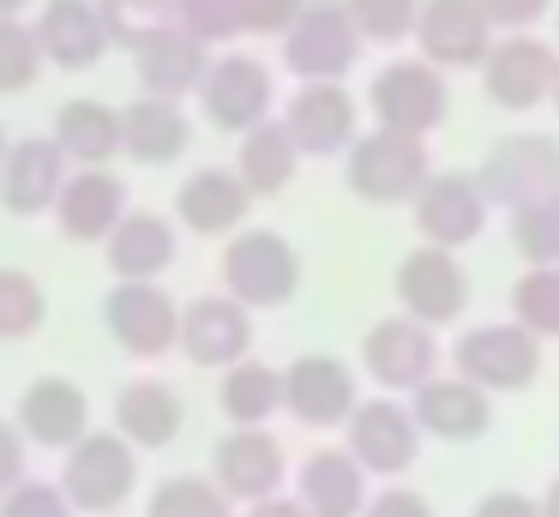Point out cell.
<instances>
[{"mask_svg":"<svg viewBox=\"0 0 559 517\" xmlns=\"http://www.w3.org/2000/svg\"><path fill=\"white\" fill-rule=\"evenodd\" d=\"M223 289L241 307H289L301 289V252L277 228H235L223 247Z\"/></svg>","mask_w":559,"mask_h":517,"instance_id":"3","label":"cell"},{"mask_svg":"<svg viewBox=\"0 0 559 517\" xmlns=\"http://www.w3.org/2000/svg\"><path fill=\"white\" fill-rule=\"evenodd\" d=\"M361 403V379L337 355H295L283 367V409L301 427H343Z\"/></svg>","mask_w":559,"mask_h":517,"instance_id":"16","label":"cell"},{"mask_svg":"<svg viewBox=\"0 0 559 517\" xmlns=\"http://www.w3.org/2000/svg\"><path fill=\"white\" fill-rule=\"evenodd\" d=\"M115 427L139 445V451H163L181 439L187 427V403L169 379H127L115 391Z\"/></svg>","mask_w":559,"mask_h":517,"instance_id":"29","label":"cell"},{"mask_svg":"<svg viewBox=\"0 0 559 517\" xmlns=\"http://www.w3.org/2000/svg\"><path fill=\"white\" fill-rule=\"evenodd\" d=\"M475 517H542V500H530V493H487L475 505Z\"/></svg>","mask_w":559,"mask_h":517,"instance_id":"47","label":"cell"},{"mask_svg":"<svg viewBox=\"0 0 559 517\" xmlns=\"http://www.w3.org/2000/svg\"><path fill=\"white\" fill-rule=\"evenodd\" d=\"M7 151H13V139H7V132H0V168H7Z\"/></svg>","mask_w":559,"mask_h":517,"instance_id":"51","label":"cell"},{"mask_svg":"<svg viewBox=\"0 0 559 517\" xmlns=\"http://www.w3.org/2000/svg\"><path fill=\"white\" fill-rule=\"evenodd\" d=\"M31 24H37V43L49 55V67H61V72H85L115 48L109 31H103L97 0H43V12Z\"/></svg>","mask_w":559,"mask_h":517,"instance_id":"26","label":"cell"},{"mask_svg":"<svg viewBox=\"0 0 559 517\" xmlns=\"http://www.w3.org/2000/svg\"><path fill=\"white\" fill-rule=\"evenodd\" d=\"M181 355L193 367H229V361L253 355V307L223 289V295H199L181 307Z\"/></svg>","mask_w":559,"mask_h":517,"instance_id":"20","label":"cell"},{"mask_svg":"<svg viewBox=\"0 0 559 517\" xmlns=\"http://www.w3.org/2000/svg\"><path fill=\"white\" fill-rule=\"evenodd\" d=\"M361 517H433V505H427V493H415V487H385V493L367 500Z\"/></svg>","mask_w":559,"mask_h":517,"instance_id":"46","label":"cell"},{"mask_svg":"<svg viewBox=\"0 0 559 517\" xmlns=\"http://www.w3.org/2000/svg\"><path fill=\"white\" fill-rule=\"evenodd\" d=\"M409 409L427 439H445V445H469L493 427V391H481L463 373H433L427 385H415Z\"/></svg>","mask_w":559,"mask_h":517,"instance_id":"19","label":"cell"},{"mask_svg":"<svg viewBox=\"0 0 559 517\" xmlns=\"http://www.w3.org/2000/svg\"><path fill=\"white\" fill-rule=\"evenodd\" d=\"M121 216H127V180L109 175V168H73L61 199H55V223L79 247H103Z\"/></svg>","mask_w":559,"mask_h":517,"instance_id":"25","label":"cell"},{"mask_svg":"<svg viewBox=\"0 0 559 517\" xmlns=\"http://www.w3.org/2000/svg\"><path fill=\"white\" fill-rule=\"evenodd\" d=\"M43 67H49V55H43V43H37V24L0 19V96L31 91V84L43 79Z\"/></svg>","mask_w":559,"mask_h":517,"instance_id":"37","label":"cell"},{"mask_svg":"<svg viewBox=\"0 0 559 517\" xmlns=\"http://www.w3.org/2000/svg\"><path fill=\"white\" fill-rule=\"evenodd\" d=\"M451 367L463 379H475L481 391H530L535 373H542V337L518 319H487V325H469L451 349Z\"/></svg>","mask_w":559,"mask_h":517,"instance_id":"4","label":"cell"},{"mask_svg":"<svg viewBox=\"0 0 559 517\" xmlns=\"http://www.w3.org/2000/svg\"><path fill=\"white\" fill-rule=\"evenodd\" d=\"M247 211H253V192H247V180L235 175V168H193V175L181 180V192H175V216H181V228H193V235H235V228L247 223Z\"/></svg>","mask_w":559,"mask_h":517,"instance_id":"28","label":"cell"},{"mask_svg":"<svg viewBox=\"0 0 559 517\" xmlns=\"http://www.w3.org/2000/svg\"><path fill=\"white\" fill-rule=\"evenodd\" d=\"M103 252H109L115 277H163L175 265V252H181V235H175V223L157 211H127L121 223L109 228Z\"/></svg>","mask_w":559,"mask_h":517,"instance_id":"30","label":"cell"},{"mask_svg":"<svg viewBox=\"0 0 559 517\" xmlns=\"http://www.w3.org/2000/svg\"><path fill=\"white\" fill-rule=\"evenodd\" d=\"M271 103H277V84H271L265 60H253V55H217L205 67L199 108H205V120L217 132H235V139H241L247 127H259V120L271 115Z\"/></svg>","mask_w":559,"mask_h":517,"instance_id":"14","label":"cell"},{"mask_svg":"<svg viewBox=\"0 0 559 517\" xmlns=\"http://www.w3.org/2000/svg\"><path fill=\"white\" fill-rule=\"evenodd\" d=\"M49 319V295L25 265H0V343H25Z\"/></svg>","mask_w":559,"mask_h":517,"instance_id":"34","label":"cell"},{"mask_svg":"<svg viewBox=\"0 0 559 517\" xmlns=\"http://www.w3.org/2000/svg\"><path fill=\"white\" fill-rule=\"evenodd\" d=\"M211 475L229 500L253 505V500H271L283 493V475H289V457H283L277 433L271 427H229L211 451Z\"/></svg>","mask_w":559,"mask_h":517,"instance_id":"18","label":"cell"},{"mask_svg":"<svg viewBox=\"0 0 559 517\" xmlns=\"http://www.w3.org/2000/svg\"><path fill=\"white\" fill-rule=\"evenodd\" d=\"M19 427H25V439L43 445V451H67V445H79L91 433L85 385L67 379V373H43V379H31L25 391H19Z\"/></svg>","mask_w":559,"mask_h":517,"instance_id":"22","label":"cell"},{"mask_svg":"<svg viewBox=\"0 0 559 517\" xmlns=\"http://www.w3.org/2000/svg\"><path fill=\"white\" fill-rule=\"evenodd\" d=\"M235 175L247 180V192L253 199H277L283 187H289L295 175H301V144H295V132L277 120H259V127L241 132V151H235Z\"/></svg>","mask_w":559,"mask_h":517,"instance_id":"31","label":"cell"},{"mask_svg":"<svg viewBox=\"0 0 559 517\" xmlns=\"http://www.w3.org/2000/svg\"><path fill=\"white\" fill-rule=\"evenodd\" d=\"M97 12H103V31H109V43L133 55V48L145 43L151 31H163V24L175 19V0H97Z\"/></svg>","mask_w":559,"mask_h":517,"instance_id":"39","label":"cell"},{"mask_svg":"<svg viewBox=\"0 0 559 517\" xmlns=\"http://www.w3.org/2000/svg\"><path fill=\"white\" fill-rule=\"evenodd\" d=\"M355 55H361V31L343 0H307L301 19L283 31V67L295 79H349Z\"/></svg>","mask_w":559,"mask_h":517,"instance_id":"9","label":"cell"},{"mask_svg":"<svg viewBox=\"0 0 559 517\" xmlns=\"http://www.w3.org/2000/svg\"><path fill=\"white\" fill-rule=\"evenodd\" d=\"M547 7H554V0H481V12L499 31H530V24L547 19Z\"/></svg>","mask_w":559,"mask_h":517,"instance_id":"44","label":"cell"},{"mask_svg":"<svg viewBox=\"0 0 559 517\" xmlns=\"http://www.w3.org/2000/svg\"><path fill=\"white\" fill-rule=\"evenodd\" d=\"M217 409L229 415V427H265L283 409V367L253 361V355L229 361V367H223V385H217Z\"/></svg>","mask_w":559,"mask_h":517,"instance_id":"33","label":"cell"},{"mask_svg":"<svg viewBox=\"0 0 559 517\" xmlns=\"http://www.w3.org/2000/svg\"><path fill=\"white\" fill-rule=\"evenodd\" d=\"M283 127L295 132L301 156H343L361 132V108L343 91V79H301V91L283 108Z\"/></svg>","mask_w":559,"mask_h":517,"instance_id":"17","label":"cell"},{"mask_svg":"<svg viewBox=\"0 0 559 517\" xmlns=\"http://www.w3.org/2000/svg\"><path fill=\"white\" fill-rule=\"evenodd\" d=\"M295 500L307 505L313 517H361L367 512V469L361 457L349 451V445H325V451H313L301 469H295Z\"/></svg>","mask_w":559,"mask_h":517,"instance_id":"27","label":"cell"},{"mask_svg":"<svg viewBox=\"0 0 559 517\" xmlns=\"http://www.w3.org/2000/svg\"><path fill=\"white\" fill-rule=\"evenodd\" d=\"M0 517H79V505L67 500L61 481H37V475H25L19 487L0 493Z\"/></svg>","mask_w":559,"mask_h":517,"instance_id":"41","label":"cell"},{"mask_svg":"<svg viewBox=\"0 0 559 517\" xmlns=\"http://www.w3.org/2000/svg\"><path fill=\"white\" fill-rule=\"evenodd\" d=\"M511 247L530 265H559V192H542L511 211Z\"/></svg>","mask_w":559,"mask_h":517,"instance_id":"38","label":"cell"},{"mask_svg":"<svg viewBox=\"0 0 559 517\" xmlns=\"http://www.w3.org/2000/svg\"><path fill=\"white\" fill-rule=\"evenodd\" d=\"M25 7H31V0H0V19H19Z\"/></svg>","mask_w":559,"mask_h":517,"instance_id":"50","label":"cell"},{"mask_svg":"<svg viewBox=\"0 0 559 517\" xmlns=\"http://www.w3.org/2000/svg\"><path fill=\"white\" fill-rule=\"evenodd\" d=\"M554 79H559V55L530 31H506L481 60L487 103L511 108V115H530V108L554 103Z\"/></svg>","mask_w":559,"mask_h":517,"instance_id":"10","label":"cell"},{"mask_svg":"<svg viewBox=\"0 0 559 517\" xmlns=\"http://www.w3.org/2000/svg\"><path fill=\"white\" fill-rule=\"evenodd\" d=\"M391 295H397L403 313H415V319H427V325H457L463 307H469V271H463V259L451 247L421 240V247H409L397 259Z\"/></svg>","mask_w":559,"mask_h":517,"instance_id":"8","label":"cell"},{"mask_svg":"<svg viewBox=\"0 0 559 517\" xmlns=\"http://www.w3.org/2000/svg\"><path fill=\"white\" fill-rule=\"evenodd\" d=\"M55 144L67 151L73 168H103L121 156V108L97 103V96H73L55 115Z\"/></svg>","mask_w":559,"mask_h":517,"instance_id":"32","label":"cell"},{"mask_svg":"<svg viewBox=\"0 0 559 517\" xmlns=\"http://www.w3.org/2000/svg\"><path fill=\"white\" fill-rule=\"evenodd\" d=\"M343 7H349L361 43H403V36H415L421 0H343Z\"/></svg>","mask_w":559,"mask_h":517,"instance_id":"40","label":"cell"},{"mask_svg":"<svg viewBox=\"0 0 559 517\" xmlns=\"http://www.w3.org/2000/svg\"><path fill=\"white\" fill-rule=\"evenodd\" d=\"M415 211V228H421V240H433V247H469L475 235L487 228V211H493V199H487L481 175H427L421 192L409 199Z\"/></svg>","mask_w":559,"mask_h":517,"instance_id":"15","label":"cell"},{"mask_svg":"<svg viewBox=\"0 0 559 517\" xmlns=\"http://www.w3.org/2000/svg\"><path fill=\"white\" fill-rule=\"evenodd\" d=\"M145 517H235V500L217 487V475H169L151 487Z\"/></svg>","mask_w":559,"mask_h":517,"instance_id":"35","label":"cell"},{"mask_svg":"<svg viewBox=\"0 0 559 517\" xmlns=\"http://www.w3.org/2000/svg\"><path fill=\"white\" fill-rule=\"evenodd\" d=\"M307 0H235V12H241V31L253 36H283L295 19H301Z\"/></svg>","mask_w":559,"mask_h":517,"instance_id":"43","label":"cell"},{"mask_svg":"<svg viewBox=\"0 0 559 517\" xmlns=\"http://www.w3.org/2000/svg\"><path fill=\"white\" fill-rule=\"evenodd\" d=\"M542 517H559V475L542 487Z\"/></svg>","mask_w":559,"mask_h":517,"instance_id":"49","label":"cell"},{"mask_svg":"<svg viewBox=\"0 0 559 517\" xmlns=\"http://www.w3.org/2000/svg\"><path fill=\"white\" fill-rule=\"evenodd\" d=\"M247 517H313L301 500H283V493H271V500H253L247 505Z\"/></svg>","mask_w":559,"mask_h":517,"instance_id":"48","label":"cell"},{"mask_svg":"<svg viewBox=\"0 0 559 517\" xmlns=\"http://www.w3.org/2000/svg\"><path fill=\"white\" fill-rule=\"evenodd\" d=\"M103 325L139 361H157L169 349H181V301L157 277H115V289L103 295Z\"/></svg>","mask_w":559,"mask_h":517,"instance_id":"5","label":"cell"},{"mask_svg":"<svg viewBox=\"0 0 559 517\" xmlns=\"http://www.w3.org/2000/svg\"><path fill=\"white\" fill-rule=\"evenodd\" d=\"M475 175H481L487 199L518 211V204L542 199V192H559V139L554 132H506L481 156Z\"/></svg>","mask_w":559,"mask_h":517,"instance_id":"11","label":"cell"},{"mask_svg":"<svg viewBox=\"0 0 559 517\" xmlns=\"http://www.w3.org/2000/svg\"><path fill=\"white\" fill-rule=\"evenodd\" d=\"M439 325L415 319V313H391V319H379L373 331L361 337V367L367 379L379 385V391H415V385H427L439 373V361H445V349H439Z\"/></svg>","mask_w":559,"mask_h":517,"instance_id":"7","label":"cell"},{"mask_svg":"<svg viewBox=\"0 0 559 517\" xmlns=\"http://www.w3.org/2000/svg\"><path fill=\"white\" fill-rule=\"evenodd\" d=\"M343 427H349V451L361 457L367 475H403V469H415L421 439H427L421 421H415V409L397 403V391L355 403V415L343 421Z\"/></svg>","mask_w":559,"mask_h":517,"instance_id":"13","label":"cell"},{"mask_svg":"<svg viewBox=\"0 0 559 517\" xmlns=\"http://www.w3.org/2000/svg\"><path fill=\"white\" fill-rule=\"evenodd\" d=\"M211 67V43H199L181 19H169L163 31H151L145 43L133 48V72H139V91L151 96H199Z\"/></svg>","mask_w":559,"mask_h":517,"instance_id":"23","label":"cell"},{"mask_svg":"<svg viewBox=\"0 0 559 517\" xmlns=\"http://www.w3.org/2000/svg\"><path fill=\"white\" fill-rule=\"evenodd\" d=\"M493 43L499 24L481 12V0H421V12H415V48L445 72H481Z\"/></svg>","mask_w":559,"mask_h":517,"instance_id":"12","label":"cell"},{"mask_svg":"<svg viewBox=\"0 0 559 517\" xmlns=\"http://www.w3.org/2000/svg\"><path fill=\"white\" fill-rule=\"evenodd\" d=\"M367 108H373L379 127H403V132H439L451 115V84L445 67H433L427 55L415 60H385L367 84Z\"/></svg>","mask_w":559,"mask_h":517,"instance_id":"6","label":"cell"},{"mask_svg":"<svg viewBox=\"0 0 559 517\" xmlns=\"http://www.w3.org/2000/svg\"><path fill=\"white\" fill-rule=\"evenodd\" d=\"M61 487L85 517L121 512V505L139 493V445L127 439L121 427L115 433H85L79 445H67Z\"/></svg>","mask_w":559,"mask_h":517,"instance_id":"2","label":"cell"},{"mask_svg":"<svg viewBox=\"0 0 559 517\" xmlns=\"http://www.w3.org/2000/svg\"><path fill=\"white\" fill-rule=\"evenodd\" d=\"M67 175H73V163H67V151L55 144V132L13 139L7 168H0V204L13 216H43V211H55Z\"/></svg>","mask_w":559,"mask_h":517,"instance_id":"21","label":"cell"},{"mask_svg":"<svg viewBox=\"0 0 559 517\" xmlns=\"http://www.w3.org/2000/svg\"><path fill=\"white\" fill-rule=\"evenodd\" d=\"M427 175H433L427 139L421 132H403V127H379L373 120V127L355 132V144L343 151V180H349V192L367 204H409Z\"/></svg>","mask_w":559,"mask_h":517,"instance_id":"1","label":"cell"},{"mask_svg":"<svg viewBox=\"0 0 559 517\" xmlns=\"http://www.w3.org/2000/svg\"><path fill=\"white\" fill-rule=\"evenodd\" d=\"M175 19L211 48L229 43V36H241V12H235V0H175Z\"/></svg>","mask_w":559,"mask_h":517,"instance_id":"42","label":"cell"},{"mask_svg":"<svg viewBox=\"0 0 559 517\" xmlns=\"http://www.w3.org/2000/svg\"><path fill=\"white\" fill-rule=\"evenodd\" d=\"M25 427H19V421H0V493L7 487H19V481H25Z\"/></svg>","mask_w":559,"mask_h":517,"instance_id":"45","label":"cell"},{"mask_svg":"<svg viewBox=\"0 0 559 517\" xmlns=\"http://www.w3.org/2000/svg\"><path fill=\"white\" fill-rule=\"evenodd\" d=\"M511 319L530 325L542 343H559V265H530L511 283Z\"/></svg>","mask_w":559,"mask_h":517,"instance_id":"36","label":"cell"},{"mask_svg":"<svg viewBox=\"0 0 559 517\" xmlns=\"http://www.w3.org/2000/svg\"><path fill=\"white\" fill-rule=\"evenodd\" d=\"M554 108H559V79H554Z\"/></svg>","mask_w":559,"mask_h":517,"instance_id":"52","label":"cell"},{"mask_svg":"<svg viewBox=\"0 0 559 517\" xmlns=\"http://www.w3.org/2000/svg\"><path fill=\"white\" fill-rule=\"evenodd\" d=\"M187 144H193V120H187L181 96L139 91L133 103L121 108V156H133V163H145V168H169L187 156Z\"/></svg>","mask_w":559,"mask_h":517,"instance_id":"24","label":"cell"}]
</instances>
